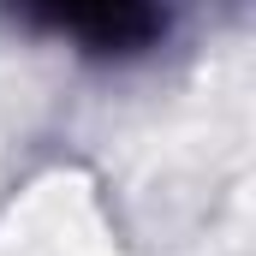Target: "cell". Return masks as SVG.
<instances>
[{
  "label": "cell",
  "mask_w": 256,
  "mask_h": 256,
  "mask_svg": "<svg viewBox=\"0 0 256 256\" xmlns=\"http://www.w3.org/2000/svg\"><path fill=\"white\" fill-rule=\"evenodd\" d=\"M24 18L66 30L102 54H131V48H149L161 36V6L155 0H18Z\"/></svg>",
  "instance_id": "cell-1"
}]
</instances>
